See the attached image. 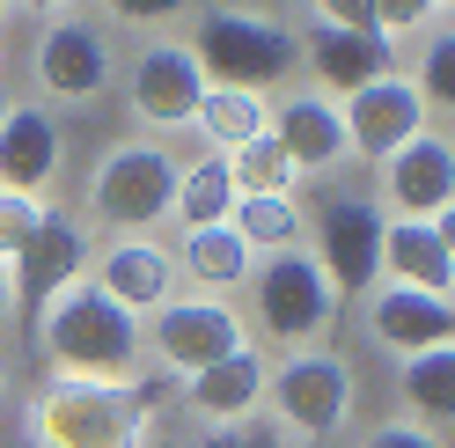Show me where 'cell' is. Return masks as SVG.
Segmentation results:
<instances>
[{
    "label": "cell",
    "instance_id": "obj_1",
    "mask_svg": "<svg viewBox=\"0 0 455 448\" xmlns=\"http://www.w3.org/2000/svg\"><path fill=\"white\" fill-rule=\"evenodd\" d=\"M184 44L206 74V89L265 96V89H294L301 74V22L272 8H198Z\"/></svg>",
    "mask_w": 455,
    "mask_h": 448
},
{
    "label": "cell",
    "instance_id": "obj_2",
    "mask_svg": "<svg viewBox=\"0 0 455 448\" xmlns=\"http://www.w3.org/2000/svg\"><path fill=\"white\" fill-rule=\"evenodd\" d=\"M37 346L52 360V375H74V382H140V368H148L140 316H125L110 294L89 287V279H74V287L37 316Z\"/></svg>",
    "mask_w": 455,
    "mask_h": 448
},
{
    "label": "cell",
    "instance_id": "obj_3",
    "mask_svg": "<svg viewBox=\"0 0 455 448\" xmlns=\"http://www.w3.org/2000/svg\"><path fill=\"white\" fill-rule=\"evenodd\" d=\"M155 419V382H74L52 375L30 397V448H140Z\"/></svg>",
    "mask_w": 455,
    "mask_h": 448
},
{
    "label": "cell",
    "instance_id": "obj_4",
    "mask_svg": "<svg viewBox=\"0 0 455 448\" xmlns=\"http://www.w3.org/2000/svg\"><path fill=\"white\" fill-rule=\"evenodd\" d=\"M184 162L162 148V140L132 132V140H110L96 155L89 184H81V228H110V236H155L169 220V191H177Z\"/></svg>",
    "mask_w": 455,
    "mask_h": 448
},
{
    "label": "cell",
    "instance_id": "obj_5",
    "mask_svg": "<svg viewBox=\"0 0 455 448\" xmlns=\"http://www.w3.org/2000/svg\"><path fill=\"white\" fill-rule=\"evenodd\" d=\"M265 404H272V441L279 448H323L353 427V404H360V375L338 346H308L287 353L265 382Z\"/></svg>",
    "mask_w": 455,
    "mask_h": 448
},
{
    "label": "cell",
    "instance_id": "obj_6",
    "mask_svg": "<svg viewBox=\"0 0 455 448\" xmlns=\"http://www.w3.org/2000/svg\"><path fill=\"white\" fill-rule=\"evenodd\" d=\"M250 346H287V353H308L323 346V331L338 324V309L346 301L331 294L323 265L308 258V250H279V258H258V272H250Z\"/></svg>",
    "mask_w": 455,
    "mask_h": 448
},
{
    "label": "cell",
    "instance_id": "obj_7",
    "mask_svg": "<svg viewBox=\"0 0 455 448\" xmlns=\"http://www.w3.org/2000/svg\"><path fill=\"white\" fill-rule=\"evenodd\" d=\"M30 74L52 103H96L118 74V37H110L103 15H81V8H60L44 15V30L30 44Z\"/></svg>",
    "mask_w": 455,
    "mask_h": 448
},
{
    "label": "cell",
    "instance_id": "obj_8",
    "mask_svg": "<svg viewBox=\"0 0 455 448\" xmlns=\"http://www.w3.org/2000/svg\"><path fill=\"white\" fill-rule=\"evenodd\" d=\"M140 339H148V353H155V368H169V375H206L213 360H228V353H243L250 346V324H243V309L235 301H213V294H177V301H162V309L140 324Z\"/></svg>",
    "mask_w": 455,
    "mask_h": 448
},
{
    "label": "cell",
    "instance_id": "obj_9",
    "mask_svg": "<svg viewBox=\"0 0 455 448\" xmlns=\"http://www.w3.org/2000/svg\"><path fill=\"white\" fill-rule=\"evenodd\" d=\"M308 258L323 265L338 301H360L375 287L382 279V206H375V191H323Z\"/></svg>",
    "mask_w": 455,
    "mask_h": 448
},
{
    "label": "cell",
    "instance_id": "obj_10",
    "mask_svg": "<svg viewBox=\"0 0 455 448\" xmlns=\"http://www.w3.org/2000/svg\"><path fill=\"white\" fill-rule=\"evenodd\" d=\"M125 103H132V118L148 125V140L191 132L198 103H206V74H198L191 44L184 37H148L140 44L132 67H125Z\"/></svg>",
    "mask_w": 455,
    "mask_h": 448
},
{
    "label": "cell",
    "instance_id": "obj_11",
    "mask_svg": "<svg viewBox=\"0 0 455 448\" xmlns=\"http://www.w3.org/2000/svg\"><path fill=\"white\" fill-rule=\"evenodd\" d=\"M338 110H346V148H353V162H375V170H382L396 148H411L419 132H434V110L419 103V89H411L404 74L367 81V89L346 96Z\"/></svg>",
    "mask_w": 455,
    "mask_h": 448
},
{
    "label": "cell",
    "instance_id": "obj_12",
    "mask_svg": "<svg viewBox=\"0 0 455 448\" xmlns=\"http://www.w3.org/2000/svg\"><path fill=\"white\" fill-rule=\"evenodd\" d=\"M301 67H308V89H323L331 103H346V96L367 89V81H389L396 74V44L360 37V30H338V22L316 8L301 22Z\"/></svg>",
    "mask_w": 455,
    "mask_h": 448
},
{
    "label": "cell",
    "instance_id": "obj_13",
    "mask_svg": "<svg viewBox=\"0 0 455 448\" xmlns=\"http://www.w3.org/2000/svg\"><path fill=\"white\" fill-rule=\"evenodd\" d=\"M279 148H287V162L301 177H331L346 170L353 148H346V110H338L323 89H308V81H294V89L272 96V125H265Z\"/></svg>",
    "mask_w": 455,
    "mask_h": 448
},
{
    "label": "cell",
    "instance_id": "obj_14",
    "mask_svg": "<svg viewBox=\"0 0 455 448\" xmlns=\"http://www.w3.org/2000/svg\"><path fill=\"white\" fill-rule=\"evenodd\" d=\"M375 184H382V199L375 206H389L396 220H434V213H448L455 206V140L434 125V132H419L411 148H396L382 170H375ZM382 213V220H389Z\"/></svg>",
    "mask_w": 455,
    "mask_h": 448
},
{
    "label": "cell",
    "instance_id": "obj_15",
    "mask_svg": "<svg viewBox=\"0 0 455 448\" xmlns=\"http://www.w3.org/2000/svg\"><path fill=\"white\" fill-rule=\"evenodd\" d=\"M89 287H96V294H110L125 316L148 324L162 301H177L184 279H177V258H169V243H155V236H110V243L96 250Z\"/></svg>",
    "mask_w": 455,
    "mask_h": 448
},
{
    "label": "cell",
    "instance_id": "obj_16",
    "mask_svg": "<svg viewBox=\"0 0 455 448\" xmlns=\"http://www.w3.org/2000/svg\"><path fill=\"white\" fill-rule=\"evenodd\" d=\"M360 316H367V339H375L382 353H396V360L455 346V301H441V294H411V287L375 279V287L360 294Z\"/></svg>",
    "mask_w": 455,
    "mask_h": 448
},
{
    "label": "cell",
    "instance_id": "obj_17",
    "mask_svg": "<svg viewBox=\"0 0 455 448\" xmlns=\"http://www.w3.org/2000/svg\"><path fill=\"white\" fill-rule=\"evenodd\" d=\"M15 272V309L22 316H44L52 301H60L74 279H89V228H81L74 213H44V228H37V243L22 250V258L8 265Z\"/></svg>",
    "mask_w": 455,
    "mask_h": 448
},
{
    "label": "cell",
    "instance_id": "obj_18",
    "mask_svg": "<svg viewBox=\"0 0 455 448\" xmlns=\"http://www.w3.org/2000/svg\"><path fill=\"white\" fill-rule=\"evenodd\" d=\"M265 382H272V360H265V346H243V353L213 360L206 375H191V382H184V412H191L206 434L250 427V419L265 412Z\"/></svg>",
    "mask_w": 455,
    "mask_h": 448
},
{
    "label": "cell",
    "instance_id": "obj_19",
    "mask_svg": "<svg viewBox=\"0 0 455 448\" xmlns=\"http://www.w3.org/2000/svg\"><path fill=\"white\" fill-rule=\"evenodd\" d=\"M67 170V132L44 103H15L8 125H0V191H22V199H44Z\"/></svg>",
    "mask_w": 455,
    "mask_h": 448
},
{
    "label": "cell",
    "instance_id": "obj_20",
    "mask_svg": "<svg viewBox=\"0 0 455 448\" xmlns=\"http://www.w3.org/2000/svg\"><path fill=\"white\" fill-rule=\"evenodd\" d=\"M382 279L411 294H441L455 301V258L441 250L434 220H382Z\"/></svg>",
    "mask_w": 455,
    "mask_h": 448
},
{
    "label": "cell",
    "instance_id": "obj_21",
    "mask_svg": "<svg viewBox=\"0 0 455 448\" xmlns=\"http://www.w3.org/2000/svg\"><path fill=\"white\" fill-rule=\"evenodd\" d=\"M169 258H177V279H191V287H198V294H213V301L243 294V287H250V272H258V258L243 250V236L228 228V220H220V228H184Z\"/></svg>",
    "mask_w": 455,
    "mask_h": 448
},
{
    "label": "cell",
    "instance_id": "obj_22",
    "mask_svg": "<svg viewBox=\"0 0 455 448\" xmlns=\"http://www.w3.org/2000/svg\"><path fill=\"white\" fill-rule=\"evenodd\" d=\"M396 397H404V419L426 434L455 427V346H434L419 360H396Z\"/></svg>",
    "mask_w": 455,
    "mask_h": 448
},
{
    "label": "cell",
    "instance_id": "obj_23",
    "mask_svg": "<svg viewBox=\"0 0 455 448\" xmlns=\"http://www.w3.org/2000/svg\"><path fill=\"white\" fill-rule=\"evenodd\" d=\"M272 125V96H243V89H206V103H198L191 132L206 140V155H243L250 140H258Z\"/></svg>",
    "mask_w": 455,
    "mask_h": 448
},
{
    "label": "cell",
    "instance_id": "obj_24",
    "mask_svg": "<svg viewBox=\"0 0 455 448\" xmlns=\"http://www.w3.org/2000/svg\"><path fill=\"white\" fill-rule=\"evenodd\" d=\"M235 213V177H228V162L220 155H198L177 170V191H169V220H177V236L184 228H220V220Z\"/></svg>",
    "mask_w": 455,
    "mask_h": 448
},
{
    "label": "cell",
    "instance_id": "obj_25",
    "mask_svg": "<svg viewBox=\"0 0 455 448\" xmlns=\"http://www.w3.org/2000/svg\"><path fill=\"white\" fill-rule=\"evenodd\" d=\"M228 228L243 236L250 258H279V250H308V206L301 199H235Z\"/></svg>",
    "mask_w": 455,
    "mask_h": 448
},
{
    "label": "cell",
    "instance_id": "obj_26",
    "mask_svg": "<svg viewBox=\"0 0 455 448\" xmlns=\"http://www.w3.org/2000/svg\"><path fill=\"white\" fill-rule=\"evenodd\" d=\"M404 81L419 89L426 110H448V118H455V15H441L434 30L419 37V60H411Z\"/></svg>",
    "mask_w": 455,
    "mask_h": 448
},
{
    "label": "cell",
    "instance_id": "obj_27",
    "mask_svg": "<svg viewBox=\"0 0 455 448\" xmlns=\"http://www.w3.org/2000/svg\"><path fill=\"white\" fill-rule=\"evenodd\" d=\"M44 199H22V191H0V265H15L22 250L37 243V228H44Z\"/></svg>",
    "mask_w": 455,
    "mask_h": 448
},
{
    "label": "cell",
    "instance_id": "obj_28",
    "mask_svg": "<svg viewBox=\"0 0 455 448\" xmlns=\"http://www.w3.org/2000/svg\"><path fill=\"white\" fill-rule=\"evenodd\" d=\"M441 8H426V0H389V8H375V37L396 44V37H411V30H434Z\"/></svg>",
    "mask_w": 455,
    "mask_h": 448
},
{
    "label": "cell",
    "instance_id": "obj_29",
    "mask_svg": "<svg viewBox=\"0 0 455 448\" xmlns=\"http://www.w3.org/2000/svg\"><path fill=\"white\" fill-rule=\"evenodd\" d=\"M360 448H441V434H426V427H411V419H382V427L367 434Z\"/></svg>",
    "mask_w": 455,
    "mask_h": 448
},
{
    "label": "cell",
    "instance_id": "obj_30",
    "mask_svg": "<svg viewBox=\"0 0 455 448\" xmlns=\"http://www.w3.org/2000/svg\"><path fill=\"white\" fill-rule=\"evenodd\" d=\"M198 448H279L272 434H258V427H228V434H206Z\"/></svg>",
    "mask_w": 455,
    "mask_h": 448
},
{
    "label": "cell",
    "instance_id": "obj_31",
    "mask_svg": "<svg viewBox=\"0 0 455 448\" xmlns=\"http://www.w3.org/2000/svg\"><path fill=\"white\" fill-rule=\"evenodd\" d=\"M8 316H15V272L0 265V324H8Z\"/></svg>",
    "mask_w": 455,
    "mask_h": 448
},
{
    "label": "cell",
    "instance_id": "obj_32",
    "mask_svg": "<svg viewBox=\"0 0 455 448\" xmlns=\"http://www.w3.org/2000/svg\"><path fill=\"white\" fill-rule=\"evenodd\" d=\"M434 236H441V250L455 258V206H448V213H434Z\"/></svg>",
    "mask_w": 455,
    "mask_h": 448
},
{
    "label": "cell",
    "instance_id": "obj_33",
    "mask_svg": "<svg viewBox=\"0 0 455 448\" xmlns=\"http://www.w3.org/2000/svg\"><path fill=\"white\" fill-rule=\"evenodd\" d=\"M15 103H22V96L8 89V81H0V125H8V110H15Z\"/></svg>",
    "mask_w": 455,
    "mask_h": 448
},
{
    "label": "cell",
    "instance_id": "obj_34",
    "mask_svg": "<svg viewBox=\"0 0 455 448\" xmlns=\"http://www.w3.org/2000/svg\"><path fill=\"white\" fill-rule=\"evenodd\" d=\"M0 22H8V8H0ZM0 60H8V37H0Z\"/></svg>",
    "mask_w": 455,
    "mask_h": 448
},
{
    "label": "cell",
    "instance_id": "obj_35",
    "mask_svg": "<svg viewBox=\"0 0 455 448\" xmlns=\"http://www.w3.org/2000/svg\"><path fill=\"white\" fill-rule=\"evenodd\" d=\"M0 389H8V353H0Z\"/></svg>",
    "mask_w": 455,
    "mask_h": 448
},
{
    "label": "cell",
    "instance_id": "obj_36",
    "mask_svg": "<svg viewBox=\"0 0 455 448\" xmlns=\"http://www.w3.org/2000/svg\"><path fill=\"white\" fill-rule=\"evenodd\" d=\"M448 140H455V132H448Z\"/></svg>",
    "mask_w": 455,
    "mask_h": 448
}]
</instances>
